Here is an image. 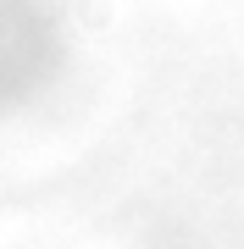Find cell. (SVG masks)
Masks as SVG:
<instances>
[{"instance_id": "cell-1", "label": "cell", "mask_w": 244, "mask_h": 249, "mask_svg": "<svg viewBox=\"0 0 244 249\" xmlns=\"http://www.w3.org/2000/svg\"><path fill=\"white\" fill-rule=\"evenodd\" d=\"M73 55L78 39L61 0H0V122L56 100Z\"/></svg>"}]
</instances>
